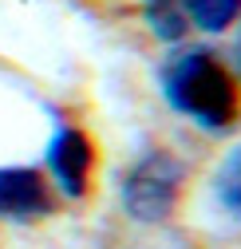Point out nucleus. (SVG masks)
Here are the masks:
<instances>
[{
  "label": "nucleus",
  "mask_w": 241,
  "mask_h": 249,
  "mask_svg": "<svg viewBox=\"0 0 241 249\" xmlns=\"http://www.w3.org/2000/svg\"><path fill=\"white\" fill-rule=\"evenodd\" d=\"M162 95L166 103L198 123L202 131H229L241 115V83L214 52H178L162 68Z\"/></svg>",
  "instance_id": "nucleus-1"
},
{
  "label": "nucleus",
  "mask_w": 241,
  "mask_h": 249,
  "mask_svg": "<svg viewBox=\"0 0 241 249\" xmlns=\"http://www.w3.org/2000/svg\"><path fill=\"white\" fill-rule=\"evenodd\" d=\"M186 186V166L174 154H146L123 182V210L142 226H158L174 213Z\"/></svg>",
  "instance_id": "nucleus-2"
},
{
  "label": "nucleus",
  "mask_w": 241,
  "mask_h": 249,
  "mask_svg": "<svg viewBox=\"0 0 241 249\" xmlns=\"http://www.w3.org/2000/svg\"><path fill=\"white\" fill-rule=\"evenodd\" d=\"M91 166H95L91 139L75 127H59L55 139L48 142V170L59 182V190L68 198H83L91 186Z\"/></svg>",
  "instance_id": "nucleus-3"
},
{
  "label": "nucleus",
  "mask_w": 241,
  "mask_h": 249,
  "mask_svg": "<svg viewBox=\"0 0 241 249\" xmlns=\"http://www.w3.org/2000/svg\"><path fill=\"white\" fill-rule=\"evenodd\" d=\"M52 210L48 182L32 166H0V217L28 222Z\"/></svg>",
  "instance_id": "nucleus-4"
},
{
  "label": "nucleus",
  "mask_w": 241,
  "mask_h": 249,
  "mask_svg": "<svg viewBox=\"0 0 241 249\" xmlns=\"http://www.w3.org/2000/svg\"><path fill=\"white\" fill-rule=\"evenodd\" d=\"M178 12H182L186 28H198V32L218 36V32H225V28L237 24L241 0H178Z\"/></svg>",
  "instance_id": "nucleus-5"
},
{
  "label": "nucleus",
  "mask_w": 241,
  "mask_h": 249,
  "mask_svg": "<svg viewBox=\"0 0 241 249\" xmlns=\"http://www.w3.org/2000/svg\"><path fill=\"white\" fill-rule=\"evenodd\" d=\"M142 16L158 40H182L186 36V20L178 12V0H142Z\"/></svg>",
  "instance_id": "nucleus-6"
},
{
  "label": "nucleus",
  "mask_w": 241,
  "mask_h": 249,
  "mask_svg": "<svg viewBox=\"0 0 241 249\" xmlns=\"http://www.w3.org/2000/svg\"><path fill=\"white\" fill-rule=\"evenodd\" d=\"M218 198H222L233 213H241V146H233V150L225 154V162H222V170H218Z\"/></svg>",
  "instance_id": "nucleus-7"
},
{
  "label": "nucleus",
  "mask_w": 241,
  "mask_h": 249,
  "mask_svg": "<svg viewBox=\"0 0 241 249\" xmlns=\"http://www.w3.org/2000/svg\"><path fill=\"white\" fill-rule=\"evenodd\" d=\"M233 75H237V83H241V16H237V36H233V68H229Z\"/></svg>",
  "instance_id": "nucleus-8"
}]
</instances>
